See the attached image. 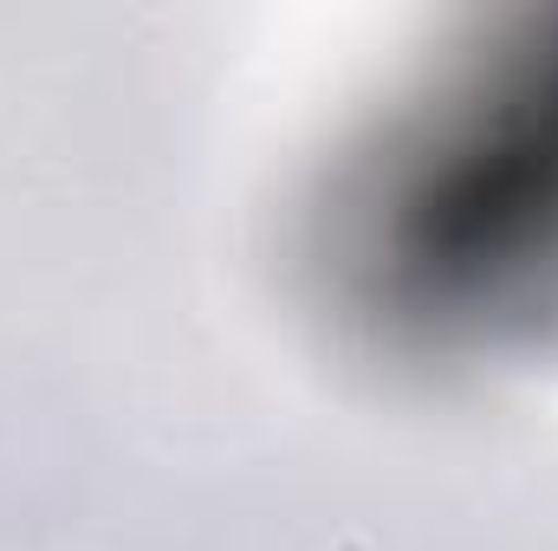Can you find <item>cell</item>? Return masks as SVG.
<instances>
[{"instance_id":"6da1fadb","label":"cell","mask_w":558,"mask_h":551,"mask_svg":"<svg viewBox=\"0 0 558 551\" xmlns=\"http://www.w3.org/2000/svg\"><path fill=\"white\" fill-rule=\"evenodd\" d=\"M344 267L428 338L558 311V46L481 65L371 169Z\"/></svg>"}]
</instances>
